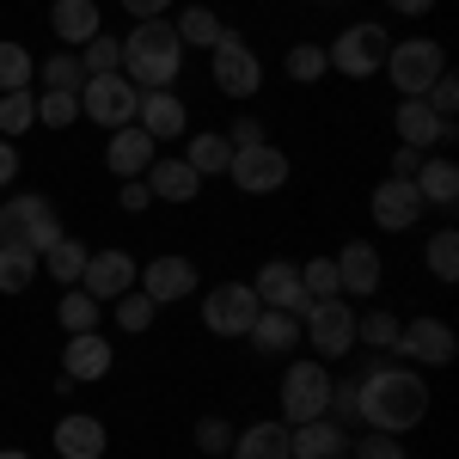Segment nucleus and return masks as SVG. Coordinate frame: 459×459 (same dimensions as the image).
<instances>
[{"instance_id":"nucleus-3","label":"nucleus","mask_w":459,"mask_h":459,"mask_svg":"<svg viewBox=\"0 0 459 459\" xmlns=\"http://www.w3.org/2000/svg\"><path fill=\"white\" fill-rule=\"evenodd\" d=\"M398 86V99H423L429 86L447 74V49L435 43V37H398L386 49V68H380Z\"/></svg>"},{"instance_id":"nucleus-43","label":"nucleus","mask_w":459,"mask_h":459,"mask_svg":"<svg viewBox=\"0 0 459 459\" xmlns=\"http://www.w3.org/2000/svg\"><path fill=\"white\" fill-rule=\"evenodd\" d=\"M300 288H307V307H313V300H331V294H337V264H331V257L300 264Z\"/></svg>"},{"instance_id":"nucleus-52","label":"nucleus","mask_w":459,"mask_h":459,"mask_svg":"<svg viewBox=\"0 0 459 459\" xmlns=\"http://www.w3.org/2000/svg\"><path fill=\"white\" fill-rule=\"evenodd\" d=\"M386 6H392V13H404V19H423L435 0H386Z\"/></svg>"},{"instance_id":"nucleus-32","label":"nucleus","mask_w":459,"mask_h":459,"mask_svg":"<svg viewBox=\"0 0 459 459\" xmlns=\"http://www.w3.org/2000/svg\"><path fill=\"white\" fill-rule=\"evenodd\" d=\"M37 276H43V270H37V251L0 239V294H25Z\"/></svg>"},{"instance_id":"nucleus-20","label":"nucleus","mask_w":459,"mask_h":459,"mask_svg":"<svg viewBox=\"0 0 459 459\" xmlns=\"http://www.w3.org/2000/svg\"><path fill=\"white\" fill-rule=\"evenodd\" d=\"M110 361H117V350H110V337H99V331H80V337H68V350H62V380H74V386H92V380H105Z\"/></svg>"},{"instance_id":"nucleus-26","label":"nucleus","mask_w":459,"mask_h":459,"mask_svg":"<svg viewBox=\"0 0 459 459\" xmlns=\"http://www.w3.org/2000/svg\"><path fill=\"white\" fill-rule=\"evenodd\" d=\"M246 343L257 355H294L300 350V313H264L251 318V331H246Z\"/></svg>"},{"instance_id":"nucleus-45","label":"nucleus","mask_w":459,"mask_h":459,"mask_svg":"<svg viewBox=\"0 0 459 459\" xmlns=\"http://www.w3.org/2000/svg\"><path fill=\"white\" fill-rule=\"evenodd\" d=\"M190 435H196L203 454H227V447H233V423H227V417H196Z\"/></svg>"},{"instance_id":"nucleus-50","label":"nucleus","mask_w":459,"mask_h":459,"mask_svg":"<svg viewBox=\"0 0 459 459\" xmlns=\"http://www.w3.org/2000/svg\"><path fill=\"white\" fill-rule=\"evenodd\" d=\"M417 166H423L417 147H398V153H392V178H417Z\"/></svg>"},{"instance_id":"nucleus-8","label":"nucleus","mask_w":459,"mask_h":459,"mask_svg":"<svg viewBox=\"0 0 459 459\" xmlns=\"http://www.w3.org/2000/svg\"><path fill=\"white\" fill-rule=\"evenodd\" d=\"M288 153L282 147H270V142H251V147H233V160H227V178L246 190V196H276L288 184Z\"/></svg>"},{"instance_id":"nucleus-1","label":"nucleus","mask_w":459,"mask_h":459,"mask_svg":"<svg viewBox=\"0 0 459 459\" xmlns=\"http://www.w3.org/2000/svg\"><path fill=\"white\" fill-rule=\"evenodd\" d=\"M429 417V380L423 368L398 361V368H368L355 380V423L380 429V435H411Z\"/></svg>"},{"instance_id":"nucleus-46","label":"nucleus","mask_w":459,"mask_h":459,"mask_svg":"<svg viewBox=\"0 0 459 459\" xmlns=\"http://www.w3.org/2000/svg\"><path fill=\"white\" fill-rule=\"evenodd\" d=\"M423 105L435 110V117H447V123H454V110H459V80H454V74H441V80L423 92Z\"/></svg>"},{"instance_id":"nucleus-4","label":"nucleus","mask_w":459,"mask_h":459,"mask_svg":"<svg viewBox=\"0 0 459 459\" xmlns=\"http://www.w3.org/2000/svg\"><path fill=\"white\" fill-rule=\"evenodd\" d=\"M135 105H142V86H135L123 68L117 74H86V80H80V117L99 123V129L135 123Z\"/></svg>"},{"instance_id":"nucleus-51","label":"nucleus","mask_w":459,"mask_h":459,"mask_svg":"<svg viewBox=\"0 0 459 459\" xmlns=\"http://www.w3.org/2000/svg\"><path fill=\"white\" fill-rule=\"evenodd\" d=\"M13 178H19V147H13V142H0V190H6Z\"/></svg>"},{"instance_id":"nucleus-53","label":"nucleus","mask_w":459,"mask_h":459,"mask_svg":"<svg viewBox=\"0 0 459 459\" xmlns=\"http://www.w3.org/2000/svg\"><path fill=\"white\" fill-rule=\"evenodd\" d=\"M0 459H31V454H19V447H0Z\"/></svg>"},{"instance_id":"nucleus-7","label":"nucleus","mask_w":459,"mask_h":459,"mask_svg":"<svg viewBox=\"0 0 459 459\" xmlns=\"http://www.w3.org/2000/svg\"><path fill=\"white\" fill-rule=\"evenodd\" d=\"M209 80H214V92H227V99H251L264 86V62H257V49L239 31H227L209 49Z\"/></svg>"},{"instance_id":"nucleus-33","label":"nucleus","mask_w":459,"mask_h":459,"mask_svg":"<svg viewBox=\"0 0 459 459\" xmlns=\"http://www.w3.org/2000/svg\"><path fill=\"white\" fill-rule=\"evenodd\" d=\"M423 264H429V276H435L441 288L459 282V227H441V233H429Z\"/></svg>"},{"instance_id":"nucleus-6","label":"nucleus","mask_w":459,"mask_h":459,"mask_svg":"<svg viewBox=\"0 0 459 459\" xmlns=\"http://www.w3.org/2000/svg\"><path fill=\"white\" fill-rule=\"evenodd\" d=\"M300 343H313L318 361H343V355L355 350V307L343 294L313 300V307L300 313Z\"/></svg>"},{"instance_id":"nucleus-49","label":"nucleus","mask_w":459,"mask_h":459,"mask_svg":"<svg viewBox=\"0 0 459 459\" xmlns=\"http://www.w3.org/2000/svg\"><path fill=\"white\" fill-rule=\"evenodd\" d=\"M227 142H233V147H251V142H264V123H257V117H239V123L227 129Z\"/></svg>"},{"instance_id":"nucleus-15","label":"nucleus","mask_w":459,"mask_h":459,"mask_svg":"<svg viewBox=\"0 0 459 459\" xmlns=\"http://www.w3.org/2000/svg\"><path fill=\"white\" fill-rule=\"evenodd\" d=\"M251 294H257V307H270V313H307L300 264H288V257H270V264L251 276Z\"/></svg>"},{"instance_id":"nucleus-30","label":"nucleus","mask_w":459,"mask_h":459,"mask_svg":"<svg viewBox=\"0 0 459 459\" xmlns=\"http://www.w3.org/2000/svg\"><path fill=\"white\" fill-rule=\"evenodd\" d=\"M172 31H178L184 49H214V43L227 37V25H221V13H214V6H184Z\"/></svg>"},{"instance_id":"nucleus-5","label":"nucleus","mask_w":459,"mask_h":459,"mask_svg":"<svg viewBox=\"0 0 459 459\" xmlns=\"http://www.w3.org/2000/svg\"><path fill=\"white\" fill-rule=\"evenodd\" d=\"M386 49H392V31L374 25V19H361V25H343V31L331 37L325 62L337 74H350V80H374V74L386 68Z\"/></svg>"},{"instance_id":"nucleus-48","label":"nucleus","mask_w":459,"mask_h":459,"mask_svg":"<svg viewBox=\"0 0 459 459\" xmlns=\"http://www.w3.org/2000/svg\"><path fill=\"white\" fill-rule=\"evenodd\" d=\"M123 6H129V19L142 25V19H166V13H172L178 0H123Z\"/></svg>"},{"instance_id":"nucleus-25","label":"nucleus","mask_w":459,"mask_h":459,"mask_svg":"<svg viewBox=\"0 0 459 459\" xmlns=\"http://www.w3.org/2000/svg\"><path fill=\"white\" fill-rule=\"evenodd\" d=\"M142 184L153 190V203H196L203 196V178L190 172V160H166V153L142 172Z\"/></svg>"},{"instance_id":"nucleus-47","label":"nucleus","mask_w":459,"mask_h":459,"mask_svg":"<svg viewBox=\"0 0 459 459\" xmlns=\"http://www.w3.org/2000/svg\"><path fill=\"white\" fill-rule=\"evenodd\" d=\"M117 203H123V209H129V214H142L147 203H153V190H147L142 178H123V190H117Z\"/></svg>"},{"instance_id":"nucleus-16","label":"nucleus","mask_w":459,"mask_h":459,"mask_svg":"<svg viewBox=\"0 0 459 459\" xmlns=\"http://www.w3.org/2000/svg\"><path fill=\"white\" fill-rule=\"evenodd\" d=\"M331 264H337V294H355V300H374V288H380V276H386L374 239H350Z\"/></svg>"},{"instance_id":"nucleus-34","label":"nucleus","mask_w":459,"mask_h":459,"mask_svg":"<svg viewBox=\"0 0 459 459\" xmlns=\"http://www.w3.org/2000/svg\"><path fill=\"white\" fill-rule=\"evenodd\" d=\"M56 318H62V331H68V337H80V331H99V300H92L86 288H62Z\"/></svg>"},{"instance_id":"nucleus-29","label":"nucleus","mask_w":459,"mask_h":459,"mask_svg":"<svg viewBox=\"0 0 459 459\" xmlns=\"http://www.w3.org/2000/svg\"><path fill=\"white\" fill-rule=\"evenodd\" d=\"M411 184H417V196L435 203V209H454V203H459V166H454V160H423Z\"/></svg>"},{"instance_id":"nucleus-24","label":"nucleus","mask_w":459,"mask_h":459,"mask_svg":"<svg viewBox=\"0 0 459 459\" xmlns=\"http://www.w3.org/2000/svg\"><path fill=\"white\" fill-rule=\"evenodd\" d=\"M49 441H56V454H62V459H105V447H110L105 423H99V417H86V411L62 417Z\"/></svg>"},{"instance_id":"nucleus-40","label":"nucleus","mask_w":459,"mask_h":459,"mask_svg":"<svg viewBox=\"0 0 459 459\" xmlns=\"http://www.w3.org/2000/svg\"><path fill=\"white\" fill-rule=\"evenodd\" d=\"M74 56H80V68H86V74H117V68H123V37L99 31L86 49H74Z\"/></svg>"},{"instance_id":"nucleus-55","label":"nucleus","mask_w":459,"mask_h":459,"mask_svg":"<svg viewBox=\"0 0 459 459\" xmlns=\"http://www.w3.org/2000/svg\"><path fill=\"white\" fill-rule=\"evenodd\" d=\"M99 6H105V0H99Z\"/></svg>"},{"instance_id":"nucleus-31","label":"nucleus","mask_w":459,"mask_h":459,"mask_svg":"<svg viewBox=\"0 0 459 459\" xmlns=\"http://www.w3.org/2000/svg\"><path fill=\"white\" fill-rule=\"evenodd\" d=\"M184 160H190V172H196V178L227 172V160H233V142H227V129H209V135H190V142H184Z\"/></svg>"},{"instance_id":"nucleus-41","label":"nucleus","mask_w":459,"mask_h":459,"mask_svg":"<svg viewBox=\"0 0 459 459\" xmlns=\"http://www.w3.org/2000/svg\"><path fill=\"white\" fill-rule=\"evenodd\" d=\"M153 300H147L142 288H129V294H117V331H129V337H142L147 325H153Z\"/></svg>"},{"instance_id":"nucleus-54","label":"nucleus","mask_w":459,"mask_h":459,"mask_svg":"<svg viewBox=\"0 0 459 459\" xmlns=\"http://www.w3.org/2000/svg\"><path fill=\"white\" fill-rule=\"evenodd\" d=\"M203 459H227V454H203Z\"/></svg>"},{"instance_id":"nucleus-14","label":"nucleus","mask_w":459,"mask_h":459,"mask_svg":"<svg viewBox=\"0 0 459 459\" xmlns=\"http://www.w3.org/2000/svg\"><path fill=\"white\" fill-rule=\"evenodd\" d=\"M196 282H203V276H196V264H190V257H172V251H166V257H153V264H142V276H135V288H142L153 307L190 300Z\"/></svg>"},{"instance_id":"nucleus-19","label":"nucleus","mask_w":459,"mask_h":459,"mask_svg":"<svg viewBox=\"0 0 459 459\" xmlns=\"http://www.w3.org/2000/svg\"><path fill=\"white\" fill-rule=\"evenodd\" d=\"M392 129H398V147H417V153H429V147H441V142H454V123H447V117H435L423 99H398Z\"/></svg>"},{"instance_id":"nucleus-27","label":"nucleus","mask_w":459,"mask_h":459,"mask_svg":"<svg viewBox=\"0 0 459 459\" xmlns=\"http://www.w3.org/2000/svg\"><path fill=\"white\" fill-rule=\"evenodd\" d=\"M227 459H288V423L264 417V423L233 429V447H227Z\"/></svg>"},{"instance_id":"nucleus-17","label":"nucleus","mask_w":459,"mask_h":459,"mask_svg":"<svg viewBox=\"0 0 459 459\" xmlns=\"http://www.w3.org/2000/svg\"><path fill=\"white\" fill-rule=\"evenodd\" d=\"M135 276H142V264H135L129 251H92V257H86V270H80V282H86V294H92L99 307L117 300V294H129Z\"/></svg>"},{"instance_id":"nucleus-28","label":"nucleus","mask_w":459,"mask_h":459,"mask_svg":"<svg viewBox=\"0 0 459 459\" xmlns=\"http://www.w3.org/2000/svg\"><path fill=\"white\" fill-rule=\"evenodd\" d=\"M86 257H92V251L80 246L74 233H62L56 246H49L43 257H37V270H43L49 282H62V288H80V270H86Z\"/></svg>"},{"instance_id":"nucleus-37","label":"nucleus","mask_w":459,"mask_h":459,"mask_svg":"<svg viewBox=\"0 0 459 459\" xmlns=\"http://www.w3.org/2000/svg\"><path fill=\"white\" fill-rule=\"evenodd\" d=\"M31 86V49L0 37V92H25Z\"/></svg>"},{"instance_id":"nucleus-36","label":"nucleus","mask_w":459,"mask_h":459,"mask_svg":"<svg viewBox=\"0 0 459 459\" xmlns=\"http://www.w3.org/2000/svg\"><path fill=\"white\" fill-rule=\"evenodd\" d=\"M31 123H37V99H31V86H25V92H0V142L25 135Z\"/></svg>"},{"instance_id":"nucleus-35","label":"nucleus","mask_w":459,"mask_h":459,"mask_svg":"<svg viewBox=\"0 0 459 459\" xmlns=\"http://www.w3.org/2000/svg\"><path fill=\"white\" fill-rule=\"evenodd\" d=\"M282 74L294 80V86H313V80H325L331 74V62H325V43H294L282 56Z\"/></svg>"},{"instance_id":"nucleus-44","label":"nucleus","mask_w":459,"mask_h":459,"mask_svg":"<svg viewBox=\"0 0 459 459\" xmlns=\"http://www.w3.org/2000/svg\"><path fill=\"white\" fill-rule=\"evenodd\" d=\"M350 459H411V454H404V441H398V435H380V429H368L361 441H350Z\"/></svg>"},{"instance_id":"nucleus-42","label":"nucleus","mask_w":459,"mask_h":459,"mask_svg":"<svg viewBox=\"0 0 459 459\" xmlns=\"http://www.w3.org/2000/svg\"><path fill=\"white\" fill-rule=\"evenodd\" d=\"M74 117H80V92H43L37 99V123L43 129H68Z\"/></svg>"},{"instance_id":"nucleus-9","label":"nucleus","mask_w":459,"mask_h":459,"mask_svg":"<svg viewBox=\"0 0 459 459\" xmlns=\"http://www.w3.org/2000/svg\"><path fill=\"white\" fill-rule=\"evenodd\" d=\"M325 404H331V374H325V361H288L282 374V423H313L325 417Z\"/></svg>"},{"instance_id":"nucleus-13","label":"nucleus","mask_w":459,"mask_h":459,"mask_svg":"<svg viewBox=\"0 0 459 459\" xmlns=\"http://www.w3.org/2000/svg\"><path fill=\"white\" fill-rule=\"evenodd\" d=\"M368 209H374V227L380 233H411L423 221V196H417L411 178H380L374 196H368Z\"/></svg>"},{"instance_id":"nucleus-2","label":"nucleus","mask_w":459,"mask_h":459,"mask_svg":"<svg viewBox=\"0 0 459 459\" xmlns=\"http://www.w3.org/2000/svg\"><path fill=\"white\" fill-rule=\"evenodd\" d=\"M184 43L166 19H142L135 31L123 37V74L142 86V92H160V86H178V74H184Z\"/></svg>"},{"instance_id":"nucleus-18","label":"nucleus","mask_w":459,"mask_h":459,"mask_svg":"<svg viewBox=\"0 0 459 459\" xmlns=\"http://www.w3.org/2000/svg\"><path fill=\"white\" fill-rule=\"evenodd\" d=\"M288 459H350V429L331 417L288 423Z\"/></svg>"},{"instance_id":"nucleus-22","label":"nucleus","mask_w":459,"mask_h":459,"mask_svg":"<svg viewBox=\"0 0 459 459\" xmlns=\"http://www.w3.org/2000/svg\"><path fill=\"white\" fill-rule=\"evenodd\" d=\"M160 160V142L147 135V129H135V123H123V129H110V147H105V166L117 178H142L147 166Z\"/></svg>"},{"instance_id":"nucleus-39","label":"nucleus","mask_w":459,"mask_h":459,"mask_svg":"<svg viewBox=\"0 0 459 459\" xmlns=\"http://www.w3.org/2000/svg\"><path fill=\"white\" fill-rule=\"evenodd\" d=\"M398 325H404L398 313L374 307L368 318H355V343H368V350H392V343H398Z\"/></svg>"},{"instance_id":"nucleus-10","label":"nucleus","mask_w":459,"mask_h":459,"mask_svg":"<svg viewBox=\"0 0 459 459\" xmlns=\"http://www.w3.org/2000/svg\"><path fill=\"white\" fill-rule=\"evenodd\" d=\"M0 239H13V246H31L37 257L62 239V221L56 209L43 203V196H13L6 209H0Z\"/></svg>"},{"instance_id":"nucleus-23","label":"nucleus","mask_w":459,"mask_h":459,"mask_svg":"<svg viewBox=\"0 0 459 459\" xmlns=\"http://www.w3.org/2000/svg\"><path fill=\"white\" fill-rule=\"evenodd\" d=\"M49 31L62 37V49H86L105 31V13H99V0H56L49 6Z\"/></svg>"},{"instance_id":"nucleus-12","label":"nucleus","mask_w":459,"mask_h":459,"mask_svg":"<svg viewBox=\"0 0 459 459\" xmlns=\"http://www.w3.org/2000/svg\"><path fill=\"white\" fill-rule=\"evenodd\" d=\"M257 313L264 307H257L251 282H214L203 294V331H214V337H246Z\"/></svg>"},{"instance_id":"nucleus-11","label":"nucleus","mask_w":459,"mask_h":459,"mask_svg":"<svg viewBox=\"0 0 459 459\" xmlns=\"http://www.w3.org/2000/svg\"><path fill=\"white\" fill-rule=\"evenodd\" d=\"M392 350L404 355L411 368H447L459 355V337H454L447 318L423 313V318H411V325H398V343H392Z\"/></svg>"},{"instance_id":"nucleus-38","label":"nucleus","mask_w":459,"mask_h":459,"mask_svg":"<svg viewBox=\"0 0 459 459\" xmlns=\"http://www.w3.org/2000/svg\"><path fill=\"white\" fill-rule=\"evenodd\" d=\"M37 74H43V92H80V80H86V68H80L74 49H56Z\"/></svg>"},{"instance_id":"nucleus-21","label":"nucleus","mask_w":459,"mask_h":459,"mask_svg":"<svg viewBox=\"0 0 459 459\" xmlns=\"http://www.w3.org/2000/svg\"><path fill=\"white\" fill-rule=\"evenodd\" d=\"M135 129H147L153 142H178L184 129H190V110L178 99L172 86H160V92H142V105H135Z\"/></svg>"}]
</instances>
